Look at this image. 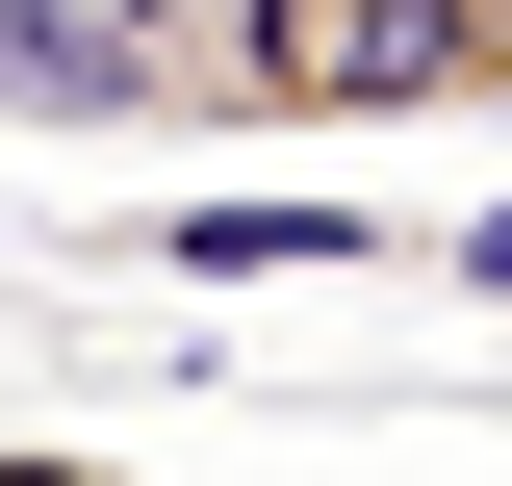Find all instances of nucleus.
<instances>
[{
	"label": "nucleus",
	"mask_w": 512,
	"mask_h": 486,
	"mask_svg": "<svg viewBox=\"0 0 512 486\" xmlns=\"http://www.w3.org/2000/svg\"><path fill=\"white\" fill-rule=\"evenodd\" d=\"M0 128H154V154H231V0H0Z\"/></svg>",
	"instance_id": "1"
},
{
	"label": "nucleus",
	"mask_w": 512,
	"mask_h": 486,
	"mask_svg": "<svg viewBox=\"0 0 512 486\" xmlns=\"http://www.w3.org/2000/svg\"><path fill=\"white\" fill-rule=\"evenodd\" d=\"M180 256L205 282H384L410 231H384V205H180Z\"/></svg>",
	"instance_id": "2"
},
{
	"label": "nucleus",
	"mask_w": 512,
	"mask_h": 486,
	"mask_svg": "<svg viewBox=\"0 0 512 486\" xmlns=\"http://www.w3.org/2000/svg\"><path fill=\"white\" fill-rule=\"evenodd\" d=\"M0 486H128V461H77V435H0Z\"/></svg>",
	"instance_id": "3"
},
{
	"label": "nucleus",
	"mask_w": 512,
	"mask_h": 486,
	"mask_svg": "<svg viewBox=\"0 0 512 486\" xmlns=\"http://www.w3.org/2000/svg\"><path fill=\"white\" fill-rule=\"evenodd\" d=\"M436 282H487V307H512V205H487V231H436Z\"/></svg>",
	"instance_id": "4"
}]
</instances>
